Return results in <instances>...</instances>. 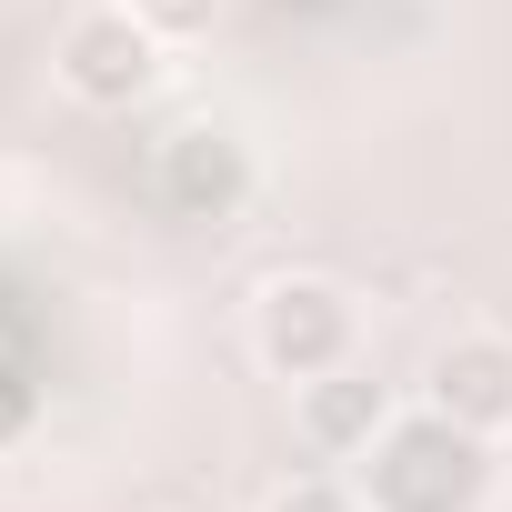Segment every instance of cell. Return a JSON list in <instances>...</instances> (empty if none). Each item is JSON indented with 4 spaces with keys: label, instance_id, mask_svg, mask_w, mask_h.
<instances>
[{
    "label": "cell",
    "instance_id": "cell-2",
    "mask_svg": "<svg viewBox=\"0 0 512 512\" xmlns=\"http://www.w3.org/2000/svg\"><path fill=\"white\" fill-rule=\"evenodd\" d=\"M251 352H262V362L302 392V382H322V372H342V362L362 352V312H352L342 282H322V272H282V282L251 292Z\"/></svg>",
    "mask_w": 512,
    "mask_h": 512
},
{
    "label": "cell",
    "instance_id": "cell-7",
    "mask_svg": "<svg viewBox=\"0 0 512 512\" xmlns=\"http://www.w3.org/2000/svg\"><path fill=\"white\" fill-rule=\"evenodd\" d=\"M262 512H372V502L352 492V472H292Z\"/></svg>",
    "mask_w": 512,
    "mask_h": 512
},
{
    "label": "cell",
    "instance_id": "cell-4",
    "mask_svg": "<svg viewBox=\"0 0 512 512\" xmlns=\"http://www.w3.org/2000/svg\"><path fill=\"white\" fill-rule=\"evenodd\" d=\"M251 181H262V171H251V141L231 121H181L161 141V201L181 221H231L251 201Z\"/></svg>",
    "mask_w": 512,
    "mask_h": 512
},
{
    "label": "cell",
    "instance_id": "cell-5",
    "mask_svg": "<svg viewBox=\"0 0 512 512\" xmlns=\"http://www.w3.org/2000/svg\"><path fill=\"white\" fill-rule=\"evenodd\" d=\"M422 402L452 412L462 432H512V332H452L432 362H422Z\"/></svg>",
    "mask_w": 512,
    "mask_h": 512
},
{
    "label": "cell",
    "instance_id": "cell-8",
    "mask_svg": "<svg viewBox=\"0 0 512 512\" xmlns=\"http://www.w3.org/2000/svg\"><path fill=\"white\" fill-rule=\"evenodd\" d=\"M131 11H141V21H151V31L171 41V51H181V41H211V31H221V0H131Z\"/></svg>",
    "mask_w": 512,
    "mask_h": 512
},
{
    "label": "cell",
    "instance_id": "cell-1",
    "mask_svg": "<svg viewBox=\"0 0 512 512\" xmlns=\"http://www.w3.org/2000/svg\"><path fill=\"white\" fill-rule=\"evenodd\" d=\"M342 472H352V492H362L372 512H482L492 482H502V452H492V432H462L452 412L412 402V412H392Z\"/></svg>",
    "mask_w": 512,
    "mask_h": 512
},
{
    "label": "cell",
    "instance_id": "cell-6",
    "mask_svg": "<svg viewBox=\"0 0 512 512\" xmlns=\"http://www.w3.org/2000/svg\"><path fill=\"white\" fill-rule=\"evenodd\" d=\"M382 422H392V392H382V382H362L352 362H342V372H322V382H302V442H312L322 462H352Z\"/></svg>",
    "mask_w": 512,
    "mask_h": 512
},
{
    "label": "cell",
    "instance_id": "cell-3",
    "mask_svg": "<svg viewBox=\"0 0 512 512\" xmlns=\"http://www.w3.org/2000/svg\"><path fill=\"white\" fill-rule=\"evenodd\" d=\"M161 51H171V41L131 11V0H91V11L61 21L51 71H61V91H71L81 111H141V101L161 91Z\"/></svg>",
    "mask_w": 512,
    "mask_h": 512
}]
</instances>
